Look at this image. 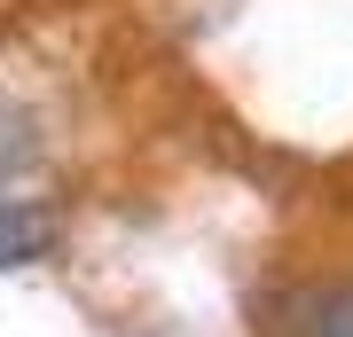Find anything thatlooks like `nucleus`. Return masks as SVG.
<instances>
[{"label":"nucleus","mask_w":353,"mask_h":337,"mask_svg":"<svg viewBox=\"0 0 353 337\" xmlns=\"http://www.w3.org/2000/svg\"><path fill=\"white\" fill-rule=\"evenodd\" d=\"M48 251H55V212H48V204L8 196V204H0V275H8V267L48 259Z\"/></svg>","instance_id":"1"},{"label":"nucleus","mask_w":353,"mask_h":337,"mask_svg":"<svg viewBox=\"0 0 353 337\" xmlns=\"http://www.w3.org/2000/svg\"><path fill=\"white\" fill-rule=\"evenodd\" d=\"M299 337H353V290H322L314 298V322Z\"/></svg>","instance_id":"2"}]
</instances>
